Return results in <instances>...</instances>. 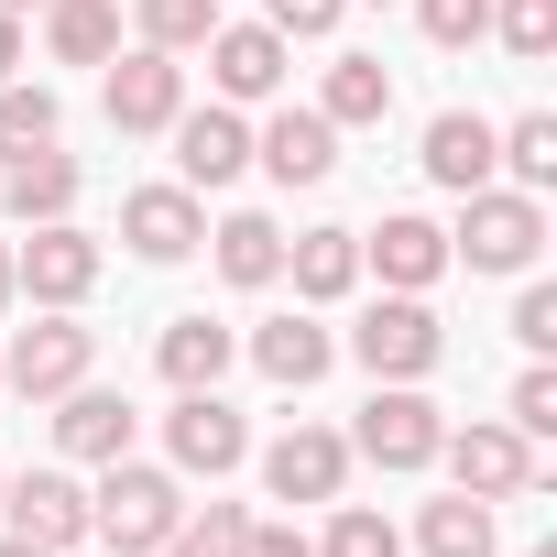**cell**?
I'll return each mask as SVG.
<instances>
[{"label": "cell", "instance_id": "cell-1", "mask_svg": "<svg viewBox=\"0 0 557 557\" xmlns=\"http://www.w3.org/2000/svg\"><path fill=\"white\" fill-rule=\"evenodd\" d=\"M175 524H186V492H175V470H143V459H99V492H88V535H99L110 557H153Z\"/></svg>", "mask_w": 557, "mask_h": 557}, {"label": "cell", "instance_id": "cell-2", "mask_svg": "<svg viewBox=\"0 0 557 557\" xmlns=\"http://www.w3.org/2000/svg\"><path fill=\"white\" fill-rule=\"evenodd\" d=\"M535 251H546V208H535L524 186H470V197H459L448 262H470V273H524Z\"/></svg>", "mask_w": 557, "mask_h": 557}, {"label": "cell", "instance_id": "cell-3", "mask_svg": "<svg viewBox=\"0 0 557 557\" xmlns=\"http://www.w3.org/2000/svg\"><path fill=\"white\" fill-rule=\"evenodd\" d=\"M350 361H361L372 383H426V372L448 361V329L426 318V296H383V307L350 329Z\"/></svg>", "mask_w": 557, "mask_h": 557}, {"label": "cell", "instance_id": "cell-4", "mask_svg": "<svg viewBox=\"0 0 557 557\" xmlns=\"http://www.w3.org/2000/svg\"><path fill=\"white\" fill-rule=\"evenodd\" d=\"M88 350H99V339H88L66 307H45L12 350H0V383H12V394H34V405H55V394H77V383H88Z\"/></svg>", "mask_w": 557, "mask_h": 557}, {"label": "cell", "instance_id": "cell-5", "mask_svg": "<svg viewBox=\"0 0 557 557\" xmlns=\"http://www.w3.org/2000/svg\"><path fill=\"white\" fill-rule=\"evenodd\" d=\"M437 437H448V416H437L416 383H372V405H361V437H350V448H361L372 470H426V459H437Z\"/></svg>", "mask_w": 557, "mask_h": 557}, {"label": "cell", "instance_id": "cell-6", "mask_svg": "<svg viewBox=\"0 0 557 557\" xmlns=\"http://www.w3.org/2000/svg\"><path fill=\"white\" fill-rule=\"evenodd\" d=\"M99 285V240L77 230V219H45L23 251H12V296H34V307H77Z\"/></svg>", "mask_w": 557, "mask_h": 557}, {"label": "cell", "instance_id": "cell-7", "mask_svg": "<svg viewBox=\"0 0 557 557\" xmlns=\"http://www.w3.org/2000/svg\"><path fill=\"white\" fill-rule=\"evenodd\" d=\"M437 459L459 470V492H470V503H513V492L535 481V437H513V426H492V416H481V426H448V437H437Z\"/></svg>", "mask_w": 557, "mask_h": 557}, {"label": "cell", "instance_id": "cell-8", "mask_svg": "<svg viewBox=\"0 0 557 557\" xmlns=\"http://www.w3.org/2000/svg\"><path fill=\"white\" fill-rule=\"evenodd\" d=\"M164 448H175V470H197V481H230V470L251 459V426H240V405H219V394H175V416H164Z\"/></svg>", "mask_w": 557, "mask_h": 557}, {"label": "cell", "instance_id": "cell-9", "mask_svg": "<svg viewBox=\"0 0 557 557\" xmlns=\"http://www.w3.org/2000/svg\"><path fill=\"white\" fill-rule=\"evenodd\" d=\"M99 110H110V132H164V121L186 110V66H175L164 45H143V55H121V66H110Z\"/></svg>", "mask_w": 557, "mask_h": 557}, {"label": "cell", "instance_id": "cell-10", "mask_svg": "<svg viewBox=\"0 0 557 557\" xmlns=\"http://www.w3.org/2000/svg\"><path fill=\"white\" fill-rule=\"evenodd\" d=\"M262 481H273V503H339V481H350V437H329V426H285L262 448Z\"/></svg>", "mask_w": 557, "mask_h": 557}, {"label": "cell", "instance_id": "cell-11", "mask_svg": "<svg viewBox=\"0 0 557 557\" xmlns=\"http://www.w3.org/2000/svg\"><path fill=\"white\" fill-rule=\"evenodd\" d=\"M121 240H132L143 262H186V251L208 240L197 186H132V197H121Z\"/></svg>", "mask_w": 557, "mask_h": 557}, {"label": "cell", "instance_id": "cell-12", "mask_svg": "<svg viewBox=\"0 0 557 557\" xmlns=\"http://www.w3.org/2000/svg\"><path fill=\"white\" fill-rule=\"evenodd\" d=\"M361 262L383 273L394 296H426L437 273H448V230H437V219H416V208H394L383 230H361Z\"/></svg>", "mask_w": 557, "mask_h": 557}, {"label": "cell", "instance_id": "cell-13", "mask_svg": "<svg viewBox=\"0 0 557 557\" xmlns=\"http://www.w3.org/2000/svg\"><path fill=\"white\" fill-rule=\"evenodd\" d=\"M0 513H12V535H34V546H77L88 535V492L66 481V470H23V481H0Z\"/></svg>", "mask_w": 557, "mask_h": 557}, {"label": "cell", "instance_id": "cell-14", "mask_svg": "<svg viewBox=\"0 0 557 557\" xmlns=\"http://www.w3.org/2000/svg\"><path fill=\"white\" fill-rule=\"evenodd\" d=\"M251 164H262L273 186H329V164H339V132H329L318 110H273V121L251 132Z\"/></svg>", "mask_w": 557, "mask_h": 557}, {"label": "cell", "instance_id": "cell-15", "mask_svg": "<svg viewBox=\"0 0 557 557\" xmlns=\"http://www.w3.org/2000/svg\"><path fill=\"white\" fill-rule=\"evenodd\" d=\"M164 132H175V175H186V186H230V175L251 164V121H240V110H175Z\"/></svg>", "mask_w": 557, "mask_h": 557}, {"label": "cell", "instance_id": "cell-16", "mask_svg": "<svg viewBox=\"0 0 557 557\" xmlns=\"http://www.w3.org/2000/svg\"><path fill=\"white\" fill-rule=\"evenodd\" d=\"M208 77H219V99H273L285 88V34L273 23H219L208 34Z\"/></svg>", "mask_w": 557, "mask_h": 557}, {"label": "cell", "instance_id": "cell-17", "mask_svg": "<svg viewBox=\"0 0 557 557\" xmlns=\"http://www.w3.org/2000/svg\"><path fill=\"white\" fill-rule=\"evenodd\" d=\"M77 208V153H12V175H0V219L12 230H45V219H66Z\"/></svg>", "mask_w": 557, "mask_h": 557}, {"label": "cell", "instance_id": "cell-18", "mask_svg": "<svg viewBox=\"0 0 557 557\" xmlns=\"http://www.w3.org/2000/svg\"><path fill=\"white\" fill-rule=\"evenodd\" d=\"M66 416H55V448L66 459H132V394H99V383H77V394H55Z\"/></svg>", "mask_w": 557, "mask_h": 557}, {"label": "cell", "instance_id": "cell-19", "mask_svg": "<svg viewBox=\"0 0 557 557\" xmlns=\"http://www.w3.org/2000/svg\"><path fill=\"white\" fill-rule=\"evenodd\" d=\"M318 121H329V132H372V121H394V66H383V55H339L329 88H318Z\"/></svg>", "mask_w": 557, "mask_h": 557}, {"label": "cell", "instance_id": "cell-20", "mask_svg": "<svg viewBox=\"0 0 557 557\" xmlns=\"http://www.w3.org/2000/svg\"><path fill=\"white\" fill-rule=\"evenodd\" d=\"M426 175H437L448 197L492 186V121H481V110H437V121H426Z\"/></svg>", "mask_w": 557, "mask_h": 557}, {"label": "cell", "instance_id": "cell-21", "mask_svg": "<svg viewBox=\"0 0 557 557\" xmlns=\"http://www.w3.org/2000/svg\"><path fill=\"white\" fill-rule=\"evenodd\" d=\"M285 273H296L307 307L350 296V285H361V230H296V240H285Z\"/></svg>", "mask_w": 557, "mask_h": 557}, {"label": "cell", "instance_id": "cell-22", "mask_svg": "<svg viewBox=\"0 0 557 557\" xmlns=\"http://www.w3.org/2000/svg\"><path fill=\"white\" fill-rule=\"evenodd\" d=\"M153 361H164V383H175V394H219V372L240 361V339H230L219 318H175Z\"/></svg>", "mask_w": 557, "mask_h": 557}, {"label": "cell", "instance_id": "cell-23", "mask_svg": "<svg viewBox=\"0 0 557 557\" xmlns=\"http://www.w3.org/2000/svg\"><path fill=\"white\" fill-rule=\"evenodd\" d=\"M45 45H55V66H110L121 55V0H45Z\"/></svg>", "mask_w": 557, "mask_h": 557}, {"label": "cell", "instance_id": "cell-24", "mask_svg": "<svg viewBox=\"0 0 557 557\" xmlns=\"http://www.w3.org/2000/svg\"><path fill=\"white\" fill-rule=\"evenodd\" d=\"M251 361H262L273 383H285V394H307V383L339 361V339H329L318 318H273V329H251Z\"/></svg>", "mask_w": 557, "mask_h": 557}, {"label": "cell", "instance_id": "cell-25", "mask_svg": "<svg viewBox=\"0 0 557 557\" xmlns=\"http://www.w3.org/2000/svg\"><path fill=\"white\" fill-rule=\"evenodd\" d=\"M208 240H219V273H230V285H273V273H285V230H273L262 208H230Z\"/></svg>", "mask_w": 557, "mask_h": 557}, {"label": "cell", "instance_id": "cell-26", "mask_svg": "<svg viewBox=\"0 0 557 557\" xmlns=\"http://www.w3.org/2000/svg\"><path fill=\"white\" fill-rule=\"evenodd\" d=\"M492 164H513V186H524V197H546V186H557V121H546V110H524L513 132H492Z\"/></svg>", "mask_w": 557, "mask_h": 557}, {"label": "cell", "instance_id": "cell-27", "mask_svg": "<svg viewBox=\"0 0 557 557\" xmlns=\"http://www.w3.org/2000/svg\"><path fill=\"white\" fill-rule=\"evenodd\" d=\"M416 546H426V557H492V503H470V492H448V503H426V524H416Z\"/></svg>", "mask_w": 557, "mask_h": 557}, {"label": "cell", "instance_id": "cell-28", "mask_svg": "<svg viewBox=\"0 0 557 557\" xmlns=\"http://www.w3.org/2000/svg\"><path fill=\"white\" fill-rule=\"evenodd\" d=\"M132 12H143V45H164V55H197L219 34V0H132Z\"/></svg>", "mask_w": 557, "mask_h": 557}, {"label": "cell", "instance_id": "cell-29", "mask_svg": "<svg viewBox=\"0 0 557 557\" xmlns=\"http://www.w3.org/2000/svg\"><path fill=\"white\" fill-rule=\"evenodd\" d=\"M55 121H66V110H55V88H23V77L0 88V153H45V143H55Z\"/></svg>", "mask_w": 557, "mask_h": 557}, {"label": "cell", "instance_id": "cell-30", "mask_svg": "<svg viewBox=\"0 0 557 557\" xmlns=\"http://www.w3.org/2000/svg\"><path fill=\"white\" fill-rule=\"evenodd\" d=\"M240 524H251L240 503H186V524H175L153 557H230V546H240Z\"/></svg>", "mask_w": 557, "mask_h": 557}, {"label": "cell", "instance_id": "cell-31", "mask_svg": "<svg viewBox=\"0 0 557 557\" xmlns=\"http://www.w3.org/2000/svg\"><path fill=\"white\" fill-rule=\"evenodd\" d=\"M318 557H405V535H394L372 503H339V513H329V535H318Z\"/></svg>", "mask_w": 557, "mask_h": 557}, {"label": "cell", "instance_id": "cell-32", "mask_svg": "<svg viewBox=\"0 0 557 557\" xmlns=\"http://www.w3.org/2000/svg\"><path fill=\"white\" fill-rule=\"evenodd\" d=\"M416 23H426V45H448V55H459V45H481V34H492V0H416Z\"/></svg>", "mask_w": 557, "mask_h": 557}, {"label": "cell", "instance_id": "cell-33", "mask_svg": "<svg viewBox=\"0 0 557 557\" xmlns=\"http://www.w3.org/2000/svg\"><path fill=\"white\" fill-rule=\"evenodd\" d=\"M492 23H503V45H513L524 66H535V55H557V0H503Z\"/></svg>", "mask_w": 557, "mask_h": 557}, {"label": "cell", "instance_id": "cell-34", "mask_svg": "<svg viewBox=\"0 0 557 557\" xmlns=\"http://www.w3.org/2000/svg\"><path fill=\"white\" fill-rule=\"evenodd\" d=\"M503 426H513V437H557V372H546V361H535V372L513 383V405H503Z\"/></svg>", "mask_w": 557, "mask_h": 557}, {"label": "cell", "instance_id": "cell-35", "mask_svg": "<svg viewBox=\"0 0 557 557\" xmlns=\"http://www.w3.org/2000/svg\"><path fill=\"white\" fill-rule=\"evenodd\" d=\"M339 12H350V0H262V23L285 34V45H318V34H339Z\"/></svg>", "mask_w": 557, "mask_h": 557}, {"label": "cell", "instance_id": "cell-36", "mask_svg": "<svg viewBox=\"0 0 557 557\" xmlns=\"http://www.w3.org/2000/svg\"><path fill=\"white\" fill-rule=\"evenodd\" d=\"M513 339H524L535 361L557 350V285H524V296H513Z\"/></svg>", "mask_w": 557, "mask_h": 557}, {"label": "cell", "instance_id": "cell-37", "mask_svg": "<svg viewBox=\"0 0 557 557\" xmlns=\"http://www.w3.org/2000/svg\"><path fill=\"white\" fill-rule=\"evenodd\" d=\"M230 557H318V546H307L296 524H240V546H230Z\"/></svg>", "mask_w": 557, "mask_h": 557}, {"label": "cell", "instance_id": "cell-38", "mask_svg": "<svg viewBox=\"0 0 557 557\" xmlns=\"http://www.w3.org/2000/svg\"><path fill=\"white\" fill-rule=\"evenodd\" d=\"M12 77H23V23L0 12V88H12Z\"/></svg>", "mask_w": 557, "mask_h": 557}, {"label": "cell", "instance_id": "cell-39", "mask_svg": "<svg viewBox=\"0 0 557 557\" xmlns=\"http://www.w3.org/2000/svg\"><path fill=\"white\" fill-rule=\"evenodd\" d=\"M0 557H55V546H34V535H0Z\"/></svg>", "mask_w": 557, "mask_h": 557}, {"label": "cell", "instance_id": "cell-40", "mask_svg": "<svg viewBox=\"0 0 557 557\" xmlns=\"http://www.w3.org/2000/svg\"><path fill=\"white\" fill-rule=\"evenodd\" d=\"M0 307H12V240H0Z\"/></svg>", "mask_w": 557, "mask_h": 557}, {"label": "cell", "instance_id": "cell-41", "mask_svg": "<svg viewBox=\"0 0 557 557\" xmlns=\"http://www.w3.org/2000/svg\"><path fill=\"white\" fill-rule=\"evenodd\" d=\"M0 12H12V23H23V12H34V0H0Z\"/></svg>", "mask_w": 557, "mask_h": 557}, {"label": "cell", "instance_id": "cell-42", "mask_svg": "<svg viewBox=\"0 0 557 557\" xmlns=\"http://www.w3.org/2000/svg\"><path fill=\"white\" fill-rule=\"evenodd\" d=\"M0 481H12V470H0Z\"/></svg>", "mask_w": 557, "mask_h": 557}]
</instances>
